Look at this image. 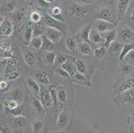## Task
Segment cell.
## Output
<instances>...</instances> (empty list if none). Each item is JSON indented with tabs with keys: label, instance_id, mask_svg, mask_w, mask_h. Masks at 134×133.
I'll list each match as a JSON object with an SVG mask.
<instances>
[{
	"label": "cell",
	"instance_id": "obj_39",
	"mask_svg": "<svg viewBox=\"0 0 134 133\" xmlns=\"http://www.w3.org/2000/svg\"><path fill=\"white\" fill-rule=\"evenodd\" d=\"M43 43H44V38L43 37H34L30 43V47L32 51L34 52L38 51L41 50L43 47Z\"/></svg>",
	"mask_w": 134,
	"mask_h": 133
},
{
	"label": "cell",
	"instance_id": "obj_56",
	"mask_svg": "<svg viewBox=\"0 0 134 133\" xmlns=\"http://www.w3.org/2000/svg\"><path fill=\"white\" fill-rule=\"evenodd\" d=\"M107 2H114V3H115V2H116L117 0H106Z\"/></svg>",
	"mask_w": 134,
	"mask_h": 133
},
{
	"label": "cell",
	"instance_id": "obj_38",
	"mask_svg": "<svg viewBox=\"0 0 134 133\" xmlns=\"http://www.w3.org/2000/svg\"><path fill=\"white\" fill-rule=\"evenodd\" d=\"M72 56L70 54H68L67 53H64L63 51H56V60L55 63V67H61L64 63L69 60Z\"/></svg>",
	"mask_w": 134,
	"mask_h": 133
},
{
	"label": "cell",
	"instance_id": "obj_49",
	"mask_svg": "<svg viewBox=\"0 0 134 133\" xmlns=\"http://www.w3.org/2000/svg\"><path fill=\"white\" fill-rule=\"evenodd\" d=\"M127 120L129 124V132L130 133H134V111L131 112Z\"/></svg>",
	"mask_w": 134,
	"mask_h": 133
},
{
	"label": "cell",
	"instance_id": "obj_54",
	"mask_svg": "<svg viewBox=\"0 0 134 133\" xmlns=\"http://www.w3.org/2000/svg\"><path fill=\"white\" fill-rule=\"evenodd\" d=\"M0 132L1 133H13L12 129L8 126L2 125L0 127Z\"/></svg>",
	"mask_w": 134,
	"mask_h": 133
},
{
	"label": "cell",
	"instance_id": "obj_50",
	"mask_svg": "<svg viewBox=\"0 0 134 133\" xmlns=\"http://www.w3.org/2000/svg\"><path fill=\"white\" fill-rule=\"evenodd\" d=\"M124 60L134 66V49L131 50L130 53L125 56Z\"/></svg>",
	"mask_w": 134,
	"mask_h": 133
},
{
	"label": "cell",
	"instance_id": "obj_33",
	"mask_svg": "<svg viewBox=\"0 0 134 133\" xmlns=\"http://www.w3.org/2000/svg\"><path fill=\"white\" fill-rule=\"evenodd\" d=\"M76 59V57L72 56L69 60L67 61L61 66V67L64 69L71 77L74 76L77 72Z\"/></svg>",
	"mask_w": 134,
	"mask_h": 133
},
{
	"label": "cell",
	"instance_id": "obj_36",
	"mask_svg": "<svg viewBox=\"0 0 134 133\" xmlns=\"http://www.w3.org/2000/svg\"><path fill=\"white\" fill-rule=\"evenodd\" d=\"M17 6V0H3L1 3V13H12Z\"/></svg>",
	"mask_w": 134,
	"mask_h": 133
},
{
	"label": "cell",
	"instance_id": "obj_55",
	"mask_svg": "<svg viewBox=\"0 0 134 133\" xmlns=\"http://www.w3.org/2000/svg\"><path fill=\"white\" fill-rule=\"evenodd\" d=\"M44 1L46 2H47V3H53L55 2V0H44Z\"/></svg>",
	"mask_w": 134,
	"mask_h": 133
},
{
	"label": "cell",
	"instance_id": "obj_8",
	"mask_svg": "<svg viewBox=\"0 0 134 133\" xmlns=\"http://www.w3.org/2000/svg\"><path fill=\"white\" fill-rule=\"evenodd\" d=\"M134 89V73L127 76L119 77L113 85V91L115 95Z\"/></svg>",
	"mask_w": 134,
	"mask_h": 133
},
{
	"label": "cell",
	"instance_id": "obj_29",
	"mask_svg": "<svg viewBox=\"0 0 134 133\" xmlns=\"http://www.w3.org/2000/svg\"><path fill=\"white\" fill-rule=\"evenodd\" d=\"M71 80L73 83L77 84V85L86 86V87L91 88L92 86L91 80L86 75H83L77 71L75 73L74 76L71 77Z\"/></svg>",
	"mask_w": 134,
	"mask_h": 133
},
{
	"label": "cell",
	"instance_id": "obj_14",
	"mask_svg": "<svg viewBox=\"0 0 134 133\" xmlns=\"http://www.w3.org/2000/svg\"><path fill=\"white\" fill-rule=\"evenodd\" d=\"M73 113V111L69 107H64L62 109L56 122L57 129H63L66 127L71 120V114Z\"/></svg>",
	"mask_w": 134,
	"mask_h": 133
},
{
	"label": "cell",
	"instance_id": "obj_44",
	"mask_svg": "<svg viewBox=\"0 0 134 133\" xmlns=\"http://www.w3.org/2000/svg\"><path fill=\"white\" fill-rule=\"evenodd\" d=\"M20 105L13 99H4L3 102V108L7 110H13L18 108Z\"/></svg>",
	"mask_w": 134,
	"mask_h": 133
},
{
	"label": "cell",
	"instance_id": "obj_43",
	"mask_svg": "<svg viewBox=\"0 0 134 133\" xmlns=\"http://www.w3.org/2000/svg\"><path fill=\"white\" fill-rule=\"evenodd\" d=\"M77 3H80L84 6L91 7V6H99L103 3V0H74Z\"/></svg>",
	"mask_w": 134,
	"mask_h": 133
},
{
	"label": "cell",
	"instance_id": "obj_34",
	"mask_svg": "<svg viewBox=\"0 0 134 133\" xmlns=\"http://www.w3.org/2000/svg\"><path fill=\"white\" fill-rule=\"evenodd\" d=\"M90 43L93 45H102L105 43L104 37L102 36V33L97 32L94 29H91L90 35Z\"/></svg>",
	"mask_w": 134,
	"mask_h": 133
},
{
	"label": "cell",
	"instance_id": "obj_31",
	"mask_svg": "<svg viewBox=\"0 0 134 133\" xmlns=\"http://www.w3.org/2000/svg\"><path fill=\"white\" fill-rule=\"evenodd\" d=\"M47 13L55 19H58V20L63 22V23H66L65 15L63 13V8L61 6L58 5H55L52 6L49 8V11Z\"/></svg>",
	"mask_w": 134,
	"mask_h": 133
},
{
	"label": "cell",
	"instance_id": "obj_21",
	"mask_svg": "<svg viewBox=\"0 0 134 133\" xmlns=\"http://www.w3.org/2000/svg\"><path fill=\"white\" fill-rule=\"evenodd\" d=\"M27 47H24L21 48V53L23 55V59L24 62L26 63L27 65L30 68H34L36 67V62H37V57H36L35 52L31 49L26 48Z\"/></svg>",
	"mask_w": 134,
	"mask_h": 133
},
{
	"label": "cell",
	"instance_id": "obj_53",
	"mask_svg": "<svg viewBox=\"0 0 134 133\" xmlns=\"http://www.w3.org/2000/svg\"><path fill=\"white\" fill-rule=\"evenodd\" d=\"M24 13L21 11H17L14 14V19L15 21L18 22H20L24 19Z\"/></svg>",
	"mask_w": 134,
	"mask_h": 133
},
{
	"label": "cell",
	"instance_id": "obj_30",
	"mask_svg": "<svg viewBox=\"0 0 134 133\" xmlns=\"http://www.w3.org/2000/svg\"><path fill=\"white\" fill-rule=\"evenodd\" d=\"M124 45L125 44L121 43L118 41L111 43L108 48V55L111 57H119L121 54Z\"/></svg>",
	"mask_w": 134,
	"mask_h": 133
},
{
	"label": "cell",
	"instance_id": "obj_47",
	"mask_svg": "<svg viewBox=\"0 0 134 133\" xmlns=\"http://www.w3.org/2000/svg\"><path fill=\"white\" fill-rule=\"evenodd\" d=\"M9 83H11V81L3 79H2L0 81V89H1V92H2L3 94L8 92L14 85V84H13L12 85H9Z\"/></svg>",
	"mask_w": 134,
	"mask_h": 133
},
{
	"label": "cell",
	"instance_id": "obj_15",
	"mask_svg": "<svg viewBox=\"0 0 134 133\" xmlns=\"http://www.w3.org/2000/svg\"><path fill=\"white\" fill-rule=\"evenodd\" d=\"M34 38V25L28 24L22 27L20 32V41L22 46L28 47Z\"/></svg>",
	"mask_w": 134,
	"mask_h": 133
},
{
	"label": "cell",
	"instance_id": "obj_3",
	"mask_svg": "<svg viewBox=\"0 0 134 133\" xmlns=\"http://www.w3.org/2000/svg\"><path fill=\"white\" fill-rule=\"evenodd\" d=\"M2 67L3 68L2 71L3 79L9 81H13L16 80L21 74V63L17 57L6 59L4 67L3 66Z\"/></svg>",
	"mask_w": 134,
	"mask_h": 133
},
{
	"label": "cell",
	"instance_id": "obj_5",
	"mask_svg": "<svg viewBox=\"0 0 134 133\" xmlns=\"http://www.w3.org/2000/svg\"><path fill=\"white\" fill-rule=\"evenodd\" d=\"M39 99L42 102L43 107H45L46 113L49 111L50 112L55 111V108L59 107L57 102V99H56L54 86L41 89Z\"/></svg>",
	"mask_w": 134,
	"mask_h": 133
},
{
	"label": "cell",
	"instance_id": "obj_52",
	"mask_svg": "<svg viewBox=\"0 0 134 133\" xmlns=\"http://www.w3.org/2000/svg\"><path fill=\"white\" fill-rule=\"evenodd\" d=\"M53 43L44 37V43H43V49L48 50V51H52L53 48Z\"/></svg>",
	"mask_w": 134,
	"mask_h": 133
},
{
	"label": "cell",
	"instance_id": "obj_45",
	"mask_svg": "<svg viewBox=\"0 0 134 133\" xmlns=\"http://www.w3.org/2000/svg\"><path fill=\"white\" fill-rule=\"evenodd\" d=\"M134 49V43L130 44H125L123 47V49L121 51V53L119 55V57H118L119 59V61H123L124 59V58L125 57V56L130 53L131 50Z\"/></svg>",
	"mask_w": 134,
	"mask_h": 133
},
{
	"label": "cell",
	"instance_id": "obj_37",
	"mask_svg": "<svg viewBox=\"0 0 134 133\" xmlns=\"http://www.w3.org/2000/svg\"><path fill=\"white\" fill-rule=\"evenodd\" d=\"M123 22L134 31V4L133 3L130 5Z\"/></svg>",
	"mask_w": 134,
	"mask_h": 133
},
{
	"label": "cell",
	"instance_id": "obj_25",
	"mask_svg": "<svg viewBox=\"0 0 134 133\" xmlns=\"http://www.w3.org/2000/svg\"><path fill=\"white\" fill-rule=\"evenodd\" d=\"M29 97H30V103L34 112L40 116L45 115L46 114V111L40 99L31 94L29 95Z\"/></svg>",
	"mask_w": 134,
	"mask_h": 133
},
{
	"label": "cell",
	"instance_id": "obj_7",
	"mask_svg": "<svg viewBox=\"0 0 134 133\" xmlns=\"http://www.w3.org/2000/svg\"><path fill=\"white\" fill-rule=\"evenodd\" d=\"M93 50V55L92 57L94 67L99 70L103 71L106 69V61L108 59V48L103 45H95Z\"/></svg>",
	"mask_w": 134,
	"mask_h": 133
},
{
	"label": "cell",
	"instance_id": "obj_12",
	"mask_svg": "<svg viewBox=\"0 0 134 133\" xmlns=\"http://www.w3.org/2000/svg\"><path fill=\"white\" fill-rule=\"evenodd\" d=\"M82 57L83 58H79L76 59L77 71L86 75L91 80V77L94 73L96 67H94V65L92 61V59L91 60H89L88 59H86V58H84V57Z\"/></svg>",
	"mask_w": 134,
	"mask_h": 133
},
{
	"label": "cell",
	"instance_id": "obj_4",
	"mask_svg": "<svg viewBox=\"0 0 134 133\" xmlns=\"http://www.w3.org/2000/svg\"><path fill=\"white\" fill-rule=\"evenodd\" d=\"M55 88V97L59 107H69L74 101V91L70 86L58 85Z\"/></svg>",
	"mask_w": 134,
	"mask_h": 133
},
{
	"label": "cell",
	"instance_id": "obj_51",
	"mask_svg": "<svg viewBox=\"0 0 134 133\" xmlns=\"http://www.w3.org/2000/svg\"><path fill=\"white\" fill-rule=\"evenodd\" d=\"M0 49L4 50H7V51H13V48H12V45L10 42L8 41H2L1 42V47Z\"/></svg>",
	"mask_w": 134,
	"mask_h": 133
},
{
	"label": "cell",
	"instance_id": "obj_20",
	"mask_svg": "<svg viewBox=\"0 0 134 133\" xmlns=\"http://www.w3.org/2000/svg\"><path fill=\"white\" fill-rule=\"evenodd\" d=\"M131 0H117L116 1L115 5H116V13L118 23L124 21L125 14L131 5Z\"/></svg>",
	"mask_w": 134,
	"mask_h": 133
},
{
	"label": "cell",
	"instance_id": "obj_17",
	"mask_svg": "<svg viewBox=\"0 0 134 133\" xmlns=\"http://www.w3.org/2000/svg\"><path fill=\"white\" fill-rule=\"evenodd\" d=\"M117 25L102 19H93L91 21V27L100 33H103L116 28Z\"/></svg>",
	"mask_w": 134,
	"mask_h": 133
},
{
	"label": "cell",
	"instance_id": "obj_35",
	"mask_svg": "<svg viewBox=\"0 0 134 133\" xmlns=\"http://www.w3.org/2000/svg\"><path fill=\"white\" fill-rule=\"evenodd\" d=\"M102 36L104 37L105 40V43L103 45H105L107 48L109 46L111 43L114 41H118V32H117V28L108 31L107 32H105L103 33H102Z\"/></svg>",
	"mask_w": 134,
	"mask_h": 133
},
{
	"label": "cell",
	"instance_id": "obj_23",
	"mask_svg": "<svg viewBox=\"0 0 134 133\" xmlns=\"http://www.w3.org/2000/svg\"><path fill=\"white\" fill-rule=\"evenodd\" d=\"M41 62L44 67H52L55 65L56 60V51L43 50L41 54Z\"/></svg>",
	"mask_w": 134,
	"mask_h": 133
},
{
	"label": "cell",
	"instance_id": "obj_24",
	"mask_svg": "<svg viewBox=\"0 0 134 133\" xmlns=\"http://www.w3.org/2000/svg\"><path fill=\"white\" fill-rule=\"evenodd\" d=\"M92 45L90 43L80 42L77 45V55L81 57H92L93 55V50Z\"/></svg>",
	"mask_w": 134,
	"mask_h": 133
},
{
	"label": "cell",
	"instance_id": "obj_11",
	"mask_svg": "<svg viewBox=\"0 0 134 133\" xmlns=\"http://www.w3.org/2000/svg\"><path fill=\"white\" fill-rule=\"evenodd\" d=\"M31 76L43 88L51 85L54 75L48 71L41 69H35L31 73Z\"/></svg>",
	"mask_w": 134,
	"mask_h": 133
},
{
	"label": "cell",
	"instance_id": "obj_22",
	"mask_svg": "<svg viewBox=\"0 0 134 133\" xmlns=\"http://www.w3.org/2000/svg\"><path fill=\"white\" fill-rule=\"evenodd\" d=\"M24 83L28 89L30 94L39 98L41 91V86L31 75L25 78L24 80Z\"/></svg>",
	"mask_w": 134,
	"mask_h": 133
},
{
	"label": "cell",
	"instance_id": "obj_57",
	"mask_svg": "<svg viewBox=\"0 0 134 133\" xmlns=\"http://www.w3.org/2000/svg\"><path fill=\"white\" fill-rule=\"evenodd\" d=\"M131 3H133V4H134V0H131Z\"/></svg>",
	"mask_w": 134,
	"mask_h": 133
},
{
	"label": "cell",
	"instance_id": "obj_41",
	"mask_svg": "<svg viewBox=\"0 0 134 133\" xmlns=\"http://www.w3.org/2000/svg\"><path fill=\"white\" fill-rule=\"evenodd\" d=\"M29 18L34 24H40L43 19V13L39 10H34L30 13Z\"/></svg>",
	"mask_w": 134,
	"mask_h": 133
},
{
	"label": "cell",
	"instance_id": "obj_40",
	"mask_svg": "<svg viewBox=\"0 0 134 133\" xmlns=\"http://www.w3.org/2000/svg\"><path fill=\"white\" fill-rule=\"evenodd\" d=\"M23 105H21L18 108L13 110H7L4 108V111L5 112L6 114L8 115L11 116L12 117H18V116H25L26 109H25V107Z\"/></svg>",
	"mask_w": 134,
	"mask_h": 133
},
{
	"label": "cell",
	"instance_id": "obj_1",
	"mask_svg": "<svg viewBox=\"0 0 134 133\" xmlns=\"http://www.w3.org/2000/svg\"><path fill=\"white\" fill-rule=\"evenodd\" d=\"M64 7L65 21L68 26L71 25V27L75 29L76 25L81 24L83 26L89 23L87 19L91 18L92 21L93 20V10L90 11V7L82 5L74 0H66L64 3Z\"/></svg>",
	"mask_w": 134,
	"mask_h": 133
},
{
	"label": "cell",
	"instance_id": "obj_28",
	"mask_svg": "<svg viewBox=\"0 0 134 133\" xmlns=\"http://www.w3.org/2000/svg\"><path fill=\"white\" fill-rule=\"evenodd\" d=\"M64 45L65 48L72 54H77V45L78 41L75 37L71 35H68L64 38Z\"/></svg>",
	"mask_w": 134,
	"mask_h": 133
},
{
	"label": "cell",
	"instance_id": "obj_9",
	"mask_svg": "<svg viewBox=\"0 0 134 133\" xmlns=\"http://www.w3.org/2000/svg\"><path fill=\"white\" fill-rule=\"evenodd\" d=\"M118 41L123 44L134 43V31L124 22H119L117 25Z\"/></svg>",
	"mask_w": 134,
	"mask_h": 133
},
{
	"label": "cell",
	"instance_id": "obj_6",
	"mask_svg": "<svg viewBox=\"0 0 134 133\" xmlns=\"http://www.w3.org/2000/svg\"><path fill=\"white\" fill-rule=\"evenodd\" d=\"M113 101L124 112H133L134 108V89L113 97Z\"/></svg>",
	"mask_w": 134,
	"mask_h": 133
},
{
	"label": "cell",
	"instance_id": "obj_18",
	"mask_svg": "<svg viewBox=\"0 0 134 133\" xmlns=\"http://www.w3.org/2000/svg\"><path fill=\"white\" fill-rule=\"evenodd\" d=\"M44 37L53 44H56L65 37V33L59 29L46 27Z\"/></svg>",
	"mask_w": 134,
	"mask_h": 133
},
{
	"label": "cell",
	"instance_id": "obj_19",
	"mask_svg": "<svg viewBox=\"0 0 134 133\" xmlns=\"http://www.w3.org/2000/svg\"><path fill=\"white\" fill-rule=\"evenodd\" d=\"M91 21L83 25L78 31L75 33V38L77 41L80 42H87L90 43V35L91 31Z\"/></svg>",
	"mask_w": 134,
	"mask_h": 133
},
{
	"label": "cell",
	"instance_id": "obj_13",
	"mask_svg": "<svg viewBox=\"0 0 134 133\" xmlns=\"http://www.w3.org/2000/svg\"><path fill=\"white\" fill-rule=\"evenodd\" d=\"M43 20L45 24V26L59 29L64 33H67L68 29H69L68 25H66V23H63V22L55 19L53 17L51 16L50 15L48 14L47 12H43Z\"/></svg>",
	"mask_w": 134,
	"mask_h": 133
},
{
	"label": "cell",
	"instance_id": "obj_48",
	"mask_svg": "<svg viewBox=\"0 0 134 133\" xmlns=\"http://www.w3.org/2000/svg\"><path fill=\"white\" fill-rule=\"evenodd\" d=\"M13 51H14V50H13V51H7V50L0 49V57H1V59H8L16 57L13 55Z\"/></svg>",
	"mask_w": 134,
	"mask_h": 133
},
{
	"label": "cell",
	"instance_id": "obj_27",
	"mask_svg": "<svg viewBox=\"0 0 134 133\" xmlns=\"http://www.w3.org/2000/svg\"><path fill=\"white\" fill-rule=\"evenodd\" d=\"M118 73L119 77L127 76L134 73V66L125 61H120L118 65Z\"/></svg>",
	"mask_w": 134,
	"mask_h": 133
},
{
	"label": "cell",
	"instance_id": "obj_16",
	"mask_svg": "<svg viewBox=\"0 0 134 133\" xmlns=\"http://www.w3.org/2000/svg\"><path fill=\"white\" fill-rule=\"evenodd\" d=\"M0 29H1V39L8 38L13 33L14 26L12 21L9 19H6L1 15L0 17Z\"/></svg>",
	"mask_w": 134,
	"mask_h": 133
},
{
	"label": "cell",
	"instance_id": "obj_46",
	"mask_svg": "<svg viewBox=\"0 0 134 133\" xmlns=\"http://www.w3.org/2000/svg\"><path fill=\"white\" fill-rule=\"evenodd\" d=\"M43 123L40 119H36L32 124V129L34 133H41L43 129Z\"/></svg>",
	"mask_w": 134,
	"mask_h": 133
},
{
	"label": "cell",
	"instance_id": "obj_32",
	"mask_svg": "<svg viewBox=\"0 0 134 133\" xmlns=\"http://www.w3.org/2000/svg\"><path fill=\"white\" fill-rule=\"evenodd\" d=\"M55 78L56 79V80H58L60 83L62 81H64V82L66 83H72L71 77L64 69H62L61 67H55L54 79Z\"/></svg>",
	"mask_w": 134,
	"mask_h": 133
},
{
	"label": "cell",
	"instance_id": "obj_26",
	"mask_svg": "<svg viewBox=\"0 0 134 133\" xmlns=\"http://www.w3.org/2000/svg\"><path fill=\"white\" fill-rule=\"evenodd\" d=\"M12 126L15 130L22 131L24 130L29 125V121L25 116H18L12 117L11 120Z\"/></svg>",
	"mask_w": 134,
	"mask_h": 133
},
{
	"label": "cell",
	"instance_id": "obj_2",
	"mask_svg": "<svg viewBox=\"0 0 134 133\" xmlns=\"http://www.w3.org/2000/svg\"><path fill=\"white\" fill-rule=\"evenodd\" d=\"M93 19H102L118 25V20L116 13V5L114 2L102 3L93 9Z\"/></svg>",
	"mask_w": 134,
	"mask_h": 133
},
{
	"label": "cell",
	"instance_id": "obj_42",
	"mask_svg": "<svg viewBox=\"0 0 134 133\" xmlns=\"http://www.w3.org/2000/svg\"><path fill=\"white\" fill-rule=\"evenodd\" d=\"M46 26L43 25L41 23L34 25V37L44 36Z\"/></svg>",
	"mask_w": 134,
	"mask_h": 133
},
{
	"label": "cell",
	"instance_id": "obj_10",
	"mask_svg": "<svg viewBox=\"0 0 134 133\" xmlns=\"http://www.w3.org/2000/svg\"><path fill=\"white\" fill-rule=\"evenodd\" d=\"M5 95V99H13L16 101L19 105H23L25 101V89L24 85L20 82H15Z\"/></svg>",
	"mask_w": 134,
	"mask_h": 133
}]
</instances>
